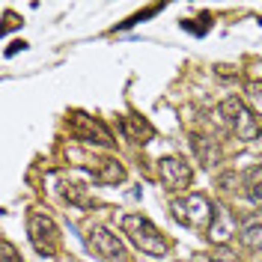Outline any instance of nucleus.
Instances as JSON below:
<instances>
[{"mask_svg": "<svg viewBox=\"0 0 262 262\" xmlns=\"http://www.w3.org/2000/svg\"><path fill=\"white\" fill-rule=\"evenodd\" d=\"M122 229H125V235H131V242L140 247L143 253H152V256H164L167 253L164 235L152 227V221L143 217V214H125L122 217Z\"/></svg>", "mask_w": 262, "mask_h": 262, "instance_id": "f257e3e1", "label": "nucleus"}, {"mask_svg": "<svg viewBox=\"0 0 262 262\" xmlns=\"http://www.w3.org/2000/svg\"><path fill=\"white\" fill-rule=\"evenodd\" d=\"M221 116H224V122H227L229 128L235 131L238 140H256V137H259V119L245 107V101L227 98V101L221 104Z\"/></svg>", "mask_w": 262, "mask_h": 262, "instance_id": "f03ea898", "label": "nucleus"}, {"mask_svg": "<svg viewBox=\"0 0 262 262\" xmlns=\"http://www.w3.org/2000/svg\"><path fill=\"white\" fill-rule=\"evenodd\" d=\"M173 214H176V221L185 224V227H206V224H212L214 209L203 194H188L185 200H176L173 203Z\"/></svg>", "mask_w": 262, "mask_h": 262, "instance_id": "7ed1b4c3", "label": "nucleus"}, {"mask_svg": "<svg viewBox=\"0 0 262 262\" xmlns=\"http://www.w3.org/2000/svg\"><path fill=\"white\" fill-rule=\"evenodd\" d=\"M30 238H33V247L39 253H45V256H54L57 247H60V232L54 227V221L42 212L30 214Z\"/></svg>", "mask_w": 262, "mask_h": 262, "instance_id": "20e7f679", "label": "nucleus"}, {"mask_svg": "<svg viewBox=\"0 0 262 262\" xmlns=\"http://www.w3.org/2000/svg\"><path fill=\"white\" fill-rule=\"evenodd\" d=\"M86 245H90V250H93L96 256H101V259H107V262L125 259V247H122V242H119V235H114L111 229H104V227L90 229Z\"/></svg>", "mask_w": 262, "mask_h": 262, "instance_id": "39448f33", "label": "nucleus"}, {"mask_svg": "<svg viewBox=\"0 0 262 262\" xmlns=\"http://www.w3.org/2000/svg\"><path fill=\"white\" fill-rule=\"evenodd\" d=\"M158 173H161L164 185L170 191H182L191 182V167L182 161V158H161L158 161Z\"/></svg>", "mask_w": 262, "mask_h": 262, "instance_id": "423d86ee", "label": "nucleus"}, {"mask_svg": "<svg viewBox=\"0 0 262 262\" xmlns=\"http://www.w3.org/2000/svg\"><path fill=\"white\" fill-rule=\"evenodd\" d=\"M232 235H235V217H232V212L227 206H217L212 214V224H209V242L227 245Z\"/></svg>", "mask_w": 262, "mask_h": 262, "instance_id": "0eeeda50", "label": "nucleus"}, {"mask_svg": "<svg viewBox=\"0 0 262 262\" xmlns=\"http://www.w3.org/2000/svg\"><path fill=\"white\" fill-rule=\"evenodd\" d=\"M242 242L247 247H262V212H253L242 227Z\"/></svg>", "mask_w": 262, "mask_h": 262, "instance_id": "6e6552de", "label": "nucleus"}, {"mask_svg": "<svg viewBox=\"0 0 262 262\" xmlns=\"http://www.w3.org/2000/svg\"><path fill=\"white\" fill-rule=\"evenodd\" d=\"M122 128H125V134H128L131 140H140V143H146V137H152L149 122H143L140 116H125L122 119Z\"/></svg>", "mask_w": 262, "mask_h": 262, "instance_id": "1a4fd4ad", "label": "nucleus"}, {"mask_svg": "<svg viewBox=\"0 0 262 262\" xmlns=\"http://www.w3.org/2000/svg\"><path fill=\"white\" fill-rule=\"evenodd\" d=\"M245 188L253 203H262V167H250L245 173Z\"/></svg>", "mask_w": 262, "mask_h": 262, "instance_id": "9d476101", "label": "nucleus"}, {"mask_svg": "<svg viewBox=\"0 0 262 262\" xmlns=\"http://www.w3.org/2000/svg\"><path fill=\"white\" fill-rule=\"evenodd\" d=\"M247 98H250V104H253V114L262 116V83H250V86H247Z\"/></svg>", "mask_w": 262, "mask_h": 262, "instance_id": "9b49d317", "label": "nucleus"}, {"mask_svg": "<svg viewBox=\"0 0 262 262\" xmlns=\"http://www.w3.org/2000/svg\"><path fill=\"white\" fill-rule=\"evenodd\" d=\"M3 256H6L3 262H21V259L15 256V247L9 245V242H3Z\"/></svg>", "mask_w": 262, "mask_h": 262, "instance_id": "f8f14e48", "label": "nucleus"}, {"mask_svg": "<svg viewBox=\"0 0 262 262\" xmlns=\"http://www.w3.org/2000/svg\"><path fill=\"white\" fill-rule=\"evenodd\" d=\"M212 262H238L235 256H229V253H221V256H214Z\"/></svg>", "mask_w": 262, "mask_h": 262, "instance_id": "ddd939ff", "label": "nucleus"}, {"mask_svg": "<svg viewBox=\"0 0 262 262\" xmlns=\"http://www.w3.org/2000/svg\"><path fill=\"white\" fill-rule=\"evenodd\" d=\"M191 262H212V259H206V256H194Z\"/></svg>", "mask_w": 262, "mask_h": 262, "instance_id": "4468645a", "label": "nucleus"}]
</instances>
